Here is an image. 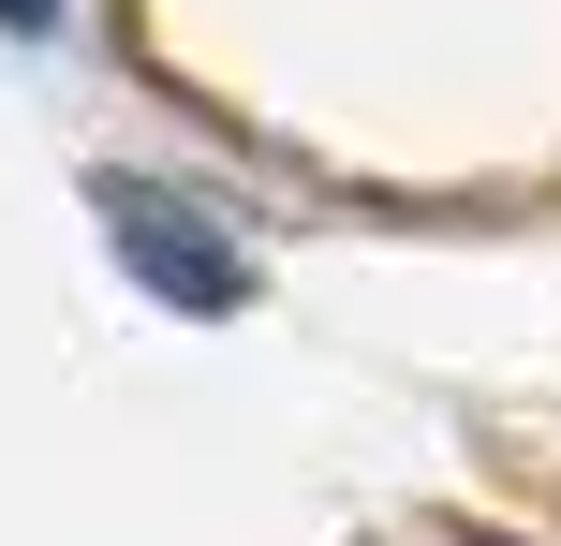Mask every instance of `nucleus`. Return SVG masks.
I'll return each instance as SVG.
<instances>
[{"mask_svg":"<svg viewBox=\"0 0 561 546\" xmlns=\"http://www.w3.org/2000/svg\"><path fill=\"white\" fill-rule=\"evenodd\" d=\"M104 236H118V266H134L163 311H237V295H252L237 236H222V222H193L163 177H104Z\"/></svg>","mask_w":561,"mask_h":546,"instance_id":"obj_1","label":"nucleus"},{"mask_svg":"<svg viewBox=\"0 0 561 546\" xmlns=\"http://www.w3.org/2000/svg\"><path fill=\"white\" fill-rule=\"evenodd\" d=\"M0 30H59V0H0Z\"/></svg>","mask_w":561,"mask_h":546,"instance_id":"obj_2","label":"nucleus"}]
</instances>
